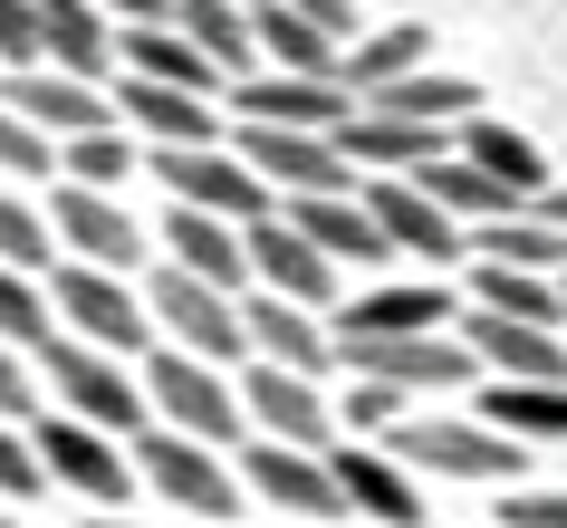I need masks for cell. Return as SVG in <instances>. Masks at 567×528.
<instances>
[{"label": "cell", "mask_w": 567, "mask_h": 528, "mask_svg": "<svg viewBox=\"0 0 567 528\" xmlns=\"http://www.w3.org/2000/svg\"><path fill=\"white\" fill-rule=\"evenodd\" d=\"M39 375H49V394L68 404V423H87V433H106V442H145L154 433L145 384H135V365H116V355L78 346V337H49V346H39Z\"/></svg>", "instance_id": "obj_1"}, {"label": "cell", "mask_w": 567, "mask_h": 528, "mask_svg": "<svg viewBox=\"0 0 567 528\" xmlns=\"http://www.w3.org/2000/svg\"><path fill=\"white\" fill-rule=\"evenodd\" d=\"M145 413H154V433H183V442H203V452H221V442H240V384L221 375V365H203V355H145Z\"/></svg>", "instance_id": "obj_2"}, {"label": "cell", "mask_w": 567, "mask_h": 528, "mask_svg": "<svg viewBox=\"0 0 567 528\" xmlns=\"http://www.w3.org/2000/svg\"><path fill=\"white\" fill-rule=\"evenodd\" d=\"M394 462L433 470V480H529V452L509 433H491V423H472V413H404L394 423Z\"/></svg>", "instance_id": "obj_3"}, {"label": "cell", "mask_w": 567, "mask_h": 528, "mask_svg": "<svg viewBox=\"0 0 567 528\" xmlns=\"http://www.w3.org/2000/svg\"><path fill=\"white\" fill-rule=\"evenodd\" d=\"M49 318H59V337L116 355V365H135L154 346V318H145V298H135V279H106V269H78V260L49 279Z\"/></svg>", "instance_id": "obj_4"}, {"label": "cell", "mask_w": 567, "mask_h": 528, "mask_svg": "<svg viewBox=\"0 0 567 528\" xmlns=\"http://www.w3.org/2000/svg\"><path fill=\"white\" fill-rule=\"evenodd\" d=\"M135 490L174 499L183 519H231L240 499H250L221 452H203V442H183V433H145L135 442Z\"/></svg>", "instance_id": "obj_5"}, {"label": "cell", "mask_w": 567, "mask_h": 528, "mask_svg": "<svg viewBox=\"0 0 567 528\" xmlns=\"http://www.w3.org/2000/svg\"><path fill=\"white\" fill-rule=\"evenodd\" d=\"M145 318L154 337L174 355H203V365H231V355H250V337H240V298L203 289V279H183V269H164L145 289Z\"/></svg>", "instance_id": "obj_6"}, {"label": "cell", "mask_w": 567, "mask_h": 528, "mask_svg": "<svg viewBox=\"0 0 567 528\" xmlns=\"http://www.w3.org/2000/svg\"><path fill=\"white\" fill-rule=\"evenodd\" d=\"M30 452H39V480H59V490H87V499H96V519H116L125 490H135V452H125V442H106V433H87V423H68V413H49V423H39Z\"/></svg>", "instance_id": "obj_7"}, {"label": "cell", "mask_w": 567, "mask_h": 528, "mask_svg": "<svg viewBox=\"0 0 567 528\" xmlns=\"http://www.w3.org/2000/svg\"><path fill=\"white\" fill-rule=\"evenodd\" d=\"M164 193H174L183 211H212V221H231V231H250V221H269V183L240 164V154L203 145V154H154L145 164Z\"/></svg>", "instance_id": "obj_8"}, {"label": "cell", "mask_w": 567, "mask_h": 528, "mask_svg": "<svg viewBox=\"0 0 567 528\" xmlns=\"http://www.w3.org/2000/svg\"><path fill=\"white\" fill-rule=\"evenodd\" d=\"M49 231H59V250L78 269H106V279H135V260H145V231H135V211H125L116 193H78V183H59Z\"/></svg>", "instance_id": "obj_9"}, {"label": "cell", "mask_w": 567, "mask_h": 528, "mask_svg": "<svg viewBox=\"0 0 567 528\" xmlns=\"http://www.w3.org/2000/svg\"><path fill=\"white\" fill-rule=\"evenodd\" d=\"M240 164L269 183V203H279V193H289V203H318V193H357V174H347L337 135H269V125H240Z\"/></svg>", "instance_id": "obj_10"}, {"label": "cell", "mask_w": 567, "mask_h": 528, "mask_svg": "<svg viewBox=\"0 0 567 528\" xmlns=\"http://www.w3.org/2000/svg\"><path fill=\"white\" fill-rule=\"evenodd\" d=\"M240 423H260V442H279V452H328L337 442L328 394L308 375H279V365H250L240 375Z\"/></svg>", "instance_id": "obj_11"}, {"label": "cell", "mask_w": 567, "mask_h": 528, "mask_svg": "<svg viewBox=\"0 0 567 528\" xmlns=\"http://www.w3.org/2000/svg\"><path fill=\"white\" fill-rule=\"evenodd\" d=\"M347 365H357V384H385V394H452V384H472V346L462 337H394V346H337Z\"/></svg>", "instance_id": "obj_12"}, {"label": "cell", "mask_w": 567, "mask_h": 528, "mask_svg": "<svg viewBox=\"0 0 567 528\" xmlns=\"http://www.w3.org/2000/svg\"><path fill=\"white\" fill-rule=\"evenodd\" d=\"M462 318V298L443 279H414V289H365L347 318L328 327V346H394V337H443Z\"/></svg>", "instance_id": "obj_13"}, {"label": "cell", "mask_w": 567, "mask_h": 528, "mask_svg": "<svg viewBox=\"0 0 567 528\" xmlns=\"http://www.w3.org/2000/svg\"><path fill=\"white\" fill-rule=\"evenodd\" d=\"M328 480L347 509H365L375 528H414L423 519V480L394 452H375V442H328Z\"/></svg>", "instance_id": "obj_14"}, {"label": "cell", "mask_w": 567, "mask_h": 528, "mask_svg": "<svg viewBox=\"0 0 567 528\" xmlns=\"http://www.w3.org/2000/svg\"><path fill=\"white\" fill-rule=\"evenodd\" d=\"M462 346H472V365H491L501 384H567V337L558 327H509V318H481V308H462Z\"/></svg>", "instance_id": "obj_15"}, {"label": "cell", "mask_w": 567, "mask_h": 528, "mask_svg": "<svg viewBox=\"0 0 567 528\" xmlns=\"http://www.w3.org/2000/svg\"><path fill=\"white\" fill-rule=\"evenodd\" d=\"M0 106H10L20 125H39L49 145H78V135H106V125H116V96L78 87V77H59V68H30V77H10V87H0Z\"/></svg>", "instance_id": "obj_16"}, {"label": "cell", "mask_w": 567, "mask_h": 528, "mask_svg": "<svg viewBox=\"0 0 567 528\" xmlns=\"http://www.w3.org/2000/svg\"><path fill=\"white\" fill-rule=\"evenodd\" d=\"M240 125H269V135H337V125L357 116L337 87H318V77H240L231 96H221Z\"/></svg>", "instance_id": "obj_17"}, {"label": "cell", "mask_w": 567, "mask_h": 528, "mask_svg": "<svg viewBox=\"0 0 567 528\" xmlns=\"http://www.w3.org/2000/svg\"><path fill=\"white\" fill-rule=\"evenodd\" d=\"M240 260H250V289H260V298H289V308H318V298L337 289V269L318 260V250H308V240L289 231L279 211L240 231Z\"/></svg>", "instance_id": "obj_18"}, {"label": "cell", "mask_w": 567, "mask_h": 528, "mask_svg": "<svg viewBox=\"0 0 567 528\" xmlns=\"http://www.w3.org/2000/svg\"><path fill=\"white\" fill-rule=\"evenodd\" d=\"M240 490H260L269 509H289V519H337L347 499L328 480V452H279V442H250L240 452Z\"/></svg>", "instance_id": "obj_19"}, {"label": "cell", "mask_w": 567, "mask_h": 528, "mask_svg": "<svg viewBox=\"0 0 567 528\" xmlns=\"http://www.w3.org/2000/svg\"><path fill=\"white\" fill-rule=\"evenodd\" d=\"M337 154H347V174H375V183H414L423 164H443V125L347 116V125H337Z\"/></svg>", "instance_id": "obj_20"}, {"label": "cell", "mask_w": 567, "mask_h": 528, "mask_svg": "<svg viewBox=\"0 0 567 528\" xmlns=\"http://www.w3.org/2000/svg\"><path fill=\"white\" fill-rule=\"evenodd\" d=\"M240 337H250V355H260V365H279V375H308L318 384V365H328V327L308 318V308H289V298H240Z\"/></svg>", "instance_id": "obj_21"}, {"label": "cell", "mask_w": 567, "mask_h": 528, "mask_svg": "<svg viewBox=\"0 0 567 528\" xmlns=\"http://www.w3.org/2000/svg\"><path fill=\"white\" fill-rule=\"evenodd\" d=\"M357 203L375 211V231H385V250H394V260H404V250H414V260H433V269H443V260H462V221H452V211H433V203L414 193V183H365Z\"/></svg>", "instance_id": "obj_22"}, {"label": "cell", "mask_w": 567, "mask_h": 528, "mask_svg": "<svg viewBox=\"0 0 567 528\" xmlns=\"http://www.w3.org/2000/svg\"><path fill=\"white\" fill-rule=\"evenodd\" d=\"M279 221H289V231H299L328 269H337V260H357V269L394 260V250H385V231H375V211H365L357 193H318V203H289Z\"/></svg>", "instance_id": "obj_23"}, {"label": "cell", "mask_w": 567, "mask_h": 528, "mask_svg": "<svg viewBox=\"0 0 567 528\" xmlns=\"http://www.w3.org/2000/svg\"><path fill=\"white\" fill-rule=\"evenodd\" d=\"M116 125L154 135V154H203V145H221V116H212V96H174V87H145V77H125Z\"/></svg>", "instance_id": "obj_24"}, {"label": "cell", "mask_w": 567, "mask_h": 528, "mask_svg": "<svg viewBox=\"0 0 567 528\" xmlns=\"http://www.w3.org/2000/svg\"><path fill=\"white\" fill-rule=\"evenodd\" d=\"M164 250L174 260L164 269H183V279H203V289H221V298H240L250 289V260H240V231L231 221H212V211H164Z\"/></svg>", "instance_id": "obj_25"}, {"label": "cell", "mask_w": 567, "mask_h": 528, "mask_svg": "<svg viewBox=\"0 0 567 528\" xmlns=\"http://www.w3.org/2000/svg\"><path fill=\"white\" fill-rule=\"evenodd\" d=\"M30 20H39V59L59 68V77H78V87L116 59V30H106L96 0H30Z\"/></svg>", "instance_id": "obj_26"}, {"label": "cell", "mask_w": 567, "mask_h": 528, "mask_svg": "<svg viewBox=\"0 0 567 528\" xmlns=\"http://www.w3.org/2000/svg\"><path fill=\"white\" fill-rule=\"evenodd\" d=\"M423 59H433V30H423V20H385V30H365L357 49L337 59V87H347V106H357V96L394 87V77H414Z\"/></svg>", "instance_id": "obj_27"}, {"label": "cell", "mask_w": 567, "mask_h": 528, "mask_svg": "<svg viewBox=\"0 0 567 528\" xmlns=\"http://www.w3.org/2000/svg\"><path fill=\"white\" fill-rule=\"evenodd\" d=\"M462 250H472L481 269H529V279H558V269H567V231H548L538 211L481 221V231H462Z\"/></svg>", "instance_id": "obj_28"}, {"label": "cell", "mask_w": 567, "mask_h": 528, "mask_svg": "<svg viewBox=\"0 0 567 528\" xmlns=\"http://www.w3.org/2000/svg\"><path fill=\"white\" fill-rule=\"evenodd\" d=\"M250 49L269 59V77H318V87H337V59H347L337 39H318L299 10H279V0L250 10Z\"/></svg>", "instance_id": "obj_29"}, {"label": "cell", "mask_w": 567, "mask_h": 528, "mask_svg": "<svg viewBox=\"0 0 567 528\" xmlns=\"http://www.w3.org/2000/svg\"><path fill=\"white\" fill-rule=\"evenodd\" d=\"M357 116H394V125H462V116H481V87H462V77H433V68H414V77H394V87L357 96Z\"/></svg>", "instance_id": "obj_30"}, {"label": "cell", "mask_w": 567, "mask_h": 528, "mask_svg": "<svg viewBox=\"0 0 567 528\" xmlns=\"http://www.w3.org/2000/svg\"><path fill=\"white\" fill-rule=\"evenodd\" d=\"M462 164H472V174H491L501 193H519V203H538V193H548L538 145H529V135H509L501 116H462Z\"/></svg>", "instance_id": "obj_31"}, {"label": "cell", "mask_w": 567, "mask_h": 528, "mask_svg": "<svg viewBox=\"0 0 567 528\" xmlns=\"http://www.w3.org/2000/svg\"><path fill=\"white\" fill-rule=\"evenodd\" d=\"M472 423L509 433L519 452H529V442H567V384H491L472 404Z\"/></svg>", "instance_id": "obj_32"}, {"label": "cell", "mask_w": 567, "mask_h": 528, "mask_svg": "<svg viewBox=\"0 0 567 528\" xmlns=\"http://www.w3.org/2000/svg\"><path fill=\"white\" fill-rule=\"evenodd\" d=\"M164 30L193 39V59H203L212 77H240V68L260 59V49H250V10H231V0H174Z\"/></svg>", "instance_id": "obj_33"}, {"label": "cell", "mask_w": 567, "mask_h": 528, "mask_svg": "<svg viewBox=\"0 0 567 528\" xmlns=\"http://www.w3.org/2000/svg\"><path fill=\"white\" fill-rule=\"evenodd\" d=\"M472 308L481 318H509V327H558V279H529V269H481L472 260Z\"/></svg>", "instance_id": "obj_34"}, {"label": "cell", "mask_w": 567, "mask_h": 528, "mask_svg": "<svg viewBox=\"0 0 567 528\" xmlns=\"http://www.w3.org/2000/svg\"><path fill=\"white\" fill-rule=\"evenodd\" d=\"M125 68H135L145 87H174V96H212V68L193 59V39H183V30H125Z\"/></svg>", "instance_id": "obj_35"}, {"label": "cell", "mask_w": 567, "mask_h": 528, "mask_svg": "<svg viewBox=\"0 0 567 528\" xmlns=\"http://www.w3.org/2000/svg\"><path fill=\"white\" fill-rule=\"evenodd\" d=\"M49 337H59V327H49V289L20 279V269H0V346H10V355H39Z\"/></svg>", "instance_id": "obj_36"}, {"label": "cell", "mask_w": 567, "mask_h": 528, "mask_svg": "<svg viewBox=\"0 0 567 528\" xmlns=\"http://www.w3.org/2000/svg\"><path fill=\"white\" fill-rule=\"evenodd\" d=\"M49 260H59V231H49V211H30L20 193H0V269L39 279Z\"/></svg>", "instance_id": "obj_37"}, {"label": "cell", "mask_w": 567, "mask_h": 528, "mask_svg": "<svg viewBox=\"0 0 567 528\" xmlns=\"http://www.w3.org/2000/svg\"><path fill=\"white\" fill-rule=\"evenodd\" d=\"M59 174L78 183V193H116V183L135 174V145H125L116 125H106V135H78V145H59Z\"/></svg>", "instance_id": "obj_38"}, {"label": "cell", "mask_w": 567, "mask_h": 528, "mask_svg": "<svg viewBox=\"0 0 567 528\" xmlns=\"http://www.w3.org/2000/svg\"><path fill=\"white\" fill-rule=\"evenodd\" d=\"M0 174H59V145L39 125H20L10 106H0Z\"/></svg>", "instance_id": "obj_39"}, {"label": "cell", "mask_w": 567, "mask_h": 528, "mask_svg": "<svg viewBox=\"0 0 567 528\" xmlns=\"http://www.w3.org/2000/svg\"><path fill=\"white\" fill-rule=\"evenodd\" d=\"M337 423H347V433H394V423H404V394H385V384H357V394H347V404H328Z\"/></svg>", "instance_id": "obj_40"}, {"label": "cell", "mask_w": 567, "mask_h": 528, "mask_svg": "<svg viewBox=\"0 0 567 528\" xmlns=\"http://www.w3.org/2000/svg\"><path fill=\"white\" fill-rule=\"evenodd\" d=\"M0 68H20V77L39 68V20H30V0H0Z\"/></svg>", "instance_id": "obj_41"}, {"label": "cell", "mask_w": 567, "mask_h": 528, "mask_svg": "<svg viewBox=\"0 0 567 528\" xmlns=\"http://www.w3.org/2000/svg\"><path fill=\"white\" fill-rule=\"evenodd\" d=\"M279 10H299V20H308V30H318V39H337V49H357V0H279Z\"/></svg>", "instance_id": "obj_42"}, {"label": "cell", "mask_w": 567, "mask_h": 528, "mask_svg": "<svg viewBox=\"0 0 567 528\" xmlns=\"http://www.w3.org/2000/svg\"><path fill=\"white\" fill-rule=\"evenodd\" d=\"M30 490H49V480H39V452L0 423V499H30Z\"/></svg>", "instance_id": "obj_43"}, {"label": "cell", "mask_w": 567, "mask_h": 528, "mask_svg": "<svg viewBox=\"0 0 567 528\" xmlns=\"http://www.w3.org/2000/svg\"><path fill=\"white\" fill-rule=\"evenodd\" d=\"M501 528H567V490H509Z\"/></svg>", "instance_id": "obj_44"}, {"label": "cell", "mask_w": 567, "mask_h": 528, "mask_svg": "<svg viewBox=\"0 0 567 528\" xmlns=\"http://www.w3.org/2000/svg\"><path fill=\"white\" fill-rule=\"evenodd\" d=\"M30 394H39V384H30V355L0 346V423H20V413H30Z\"/></svg>", "instance_id": "obj_45"}, {"label": "cell", "mask_w": 567, "mask_h": 528, "mask_svg": "<svg viewBox=\"0 0 567 528\" xmlns=\"http://www.w3.org/2000/svg\"><path fill=\"white\" fill-rule=\"evenodd\" d=\"M96 10H106V30H164V20H174V0H96Z\"/></svg>", "instance_id": "obj_46"}, {"label": "cell", "mask_w": 567, "mask_h": 528, "mask_svg": "<svg viewBox=\"0 0 567 528\" xmlns=\"http://www.w3.org/2000/svg\"><path fill=\"white\" fill-rule=\"evenodd\" d=\"M538 221H548V231H567V183H548V193H538Z\"/></svg>", "instance_id": "obj_47"}, {"label": "cell", "mask_w": 567, "mask_h": 528, "mask_svg": "<svg viewBox=\"0 0 567 528\" xmlns=\"http://www.w3.org/2000/svg\"><path fill=\"white\" fill-rule=\"evenodd\" d=\"M87 528H135V519H87Z\"/></svg>", "instance_id": "obj_48"}, {"label": "cell", "mask_w": 567, "mask_h": 528, "mask_svg": "<svg viewBox=\"0 0 567 528\" xmlns=\"http://www.w3.org/2000/svg\"><path fill=\"white\" fill-rule=\"evenodd\" d=\"M231 10H269V0H231Z\"/></svg>", "instance_id": "obj_49"}, {"label": "cell", "mask_w": 567, "mask_h": 528, "mask_svg": "<svg viewBox=\"0 0 567 528\" xmlns=\"http://www.w3.org/2000/svg\"><path fill=\"white\" fill-rule=\"evenodd\" d=\"M558 308H567V269H558Z\"/></svg>", "instance_id": "obj_50"}, {"label": "cell", "mask_w": 567, "mask_h": 528, "mask_svg": "<svg viewBox=\"0 0 567 528\" xmlns=\"http://www.w3.org/2000/svg\"><path fill=\"white\" fill-rule=\"evenodd\" d=\"M0 528H10V519H0Z\"/></svg>", "instance_id": "obj_51"}]
</instances>
